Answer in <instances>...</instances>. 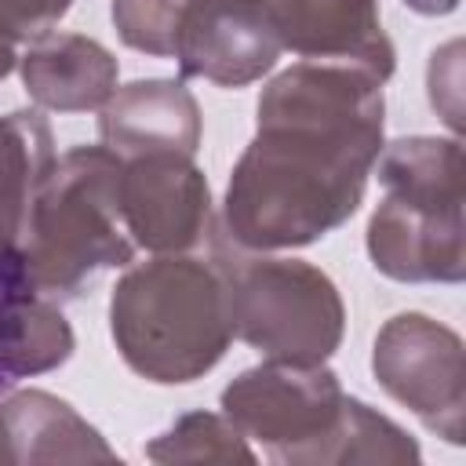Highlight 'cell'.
Instances as JSON below:
<instances>
[{
  "label": "cell",
  "instance_id": "ac0fdd59",
  "mask_svg": "<svg viewBox=\"0 0 466 466\" xmlns=\"http://www.w3.org/2000/svg\"><path fill=\"white\" fill-rule=\"evenodd\" d=\"M182 7L186 0H113L109 15L116 25V36L131 51H142L153 58H175Z\"/></svg>",
  "mask_w": 466,
  "mask_h": 466
},
{
  "label": "cell",
  "instance_id": "5b68a950",
  "mask_svg": "<svg viewBox=\"0 0 466 466\" xmlns=\"http://www.w3.org/2000/svg\"><path fill=\"white\" fill-rule=\"evenodd\" d=\"M233 335L273 360L324 364L346 331L335 280L302 258H226Z\"/></svg>",
  "mask_w": 466,
  "mask_h": 466
},
{
  "label": "cell",
  "instance_id": "6da1fadb",
  "mask_svg": "<svg viewBox=\"0 0 466 466\" xmlns=\"http://www.w3.org/2000/svg\"><path fill=\"white\" fill-rule=\"evenodd\" d=\"M382 80L346 62L302 58L258 95L255 138L240 153L222 222L244 251L306 248L364 200L382 153Z\"/></svg>",
  "mask_w": 466,
  "mask_h": 466
},
{
  "label": "cell",
  "instance_id": "2e32d148",
  "mask_svg": "<svg viewBox=\"0 0 466 466\" xmlns=\"http://www.w3.org/2000/svg\"><path fill=\"white\" fill-rule=\"evenodd\" d=\"M422 459L419 444L386 415L368 408L357 397H342V415L335 433L313 455V466L324 462H390V466H415Z\"/></svg>",
  "mask_w": 466,
  "mask_h": 466
},
{
  "label": "cell",
  "instance_id": "ffe728a7",
  "mask_svg": "<svg viewBox=\"0 0 466 466\" xmlns=\"http://www.w3.org/2000/svg\"><path fill=\"white\" fill-rule=\"evenodd\" d=\"M459 73H462V44L451 40L441 51H433L430 62V102L441 109L444 124L459 135L462 131V91H459Z\"/></svg>",
  "mask_w": 466,
  "mask_h": 466
},
{
  "label": "cell",
  "instance_id": "277c9868",
  "mask_svg": "<svg viewBox=\"0 0 466 466\" xmlns=\"http://www.w3.org/2000/svg\"><path fill=\"white\" fill-rule=\"evenodd\" d=\"M375 164L386 197L368 222L371 266L404 284H459L466 277L459 138H397L382 146Z\"/></svg>",
  "mask_w": 466,
  "mask_h": 466
},
{
  "label": "cell",
  "instance_id": "603a6c76",
  "mask_svg": "<svg viewBox=\"0 0 466 466\" xmlns=\"http://www.w3.org/2000/svg\"><path fill=\"white\" fill-rule=\"evenodd\" d=\"M0 462H11V448H7V433H4V419H0Z\"/></svg>",
  "mask_w": 466,
  "mask_h": 466
},
{
  "label": "cell",
  "instance_id": "8992f818",
  "mask_svg": "<svg viewBox=\"0 0 466 466\" xmlns=\"http://www.w3.org/2000/svg\"><path fill=\"white\" fill-rule=\"evenodd\" d=\"M342 386L324 364L273 360L240 371L222 390V415L266 448L273 462H309L335 433L342 415Z\"/></svg>",
  "mask_w": 466,
  "mask_h": 466
},
{
  "label": "cell",
  "instance_id": "5bb4252c",
  "mask_svg": "<svg viewBox=\"0 0 466 466\" xmlns=\"http://www.w3.org/2000/svg\"><path fill=\"white\" fill-rule=\"evenodd\" d=\"M73 346V328L55 299L0 288V390L62 368Z\"/></svg>",
  "mask_w": 466,
  "mask_h": 466
},
{
  "label": "cell",
  "instance_id": "7402d4cb",
  "mask_svg": "<svg viewBox=\"0 0 466 466\" xmlns=\"http://www.w3.org/2000/svg\"><path fill=\"white\" fill-rule=\"evenodd\" d=\"M15 66H18L15 44H11L7 36H0V80H4V76H11V73H15Z\"/></svg>",
  "mask_w": 466,
  "mask_h": 466
},
{
  "label": "cell",
  "instance_id": "52a82bcc",
  "mask_svg": "<svg viewBox=\"0 0 466 466\" xmlns=\"http://www.w3.org/2000/svg\"><path fill=\"white\" fill-rule=\"evenodd\" d=\"M371 371L375 382L426 430H433L448 444H462L466 360L462 339L448 324L426 313L390 317L375 335Z\"/></svg>",
  "mask_w": 466,
  "mask_h": 466
},
{
  "label": "cell",
  "instance_id": "7c38bea8",
  "mask_svg": "<svg viewBox=\"0 0 466 466\" xmlns=\"http://www.w3.org/2000/svg\"><path fill=\"white\" fill-rule=\"evenodd\" d=\"M25 95L40 109L87 113L102 109L116 91V58L91 36L44 33L18 58Z\"/></svg>",
  "mask_w": 466,
  "mask_h": 466
},
{
  "label": "cell",
  "instance_id": "8fae6325",
  "mask_svg": "<svg viewBox=\"0 0 466 466\" xmlns=\"http://www.w3.org/2000/svg\"><path fill=\"white\" fill-rule=\"evenodd\" d=\"M102 146L120 160L138 153H182L200 146V106L182 80H135L98 109Z\"/></svg>",
  "mask_w": 466,
  "mask_h": 466
},
{
  "label": "cell",
  "instance_id": "e0dca14e",
  "mask_svg": "<svg viewBox=\"0 0 466 466\" xmlns=\"http://www.w3.org/2000/svg\"><path fill=\"white\" fill-rule=\"evenodd\" d=\"M146 459L153 462H255L248 437L226 419L211 411H189L171 430L146 444Z\"/></svg>",
  "mask_w": 466,
  "mask_h": 466
},
{
  "label": "cell",
  "instance_id": "d6986e66",
  "mask_svg": "<svg viewBox=\"0 0 466 466\" xmlns=\"http://www.w3.org/2000/svg\"><path fill=\"white\" fill-rule=\"evenodd\" d=\"M73 0H0V36L15 40H36L51 33Z\"/></svg>",
  "mask_w": 466,
  "mask_h": 466
},
{
  "label": "cell",
  "instance_id": "30bf717a",
  "mask_svg": "<svg viewBox=\"0 0 466 466\" xmlns=\"http://www.w3.org/2000/svg\"><path fill=\"white\" fill-rule=\"evenodd\" d=\"M280 44L313 62H346L375 80L393 73V44L382 33L379 0H273Z\"/></svg>",
  "mask_w": 466,
  "mask_h": 466
},
{
  "label": "cell",
  "instance_id": "9a60e30c",
  "mask_svg": "<svg viewBox=\"0 0 466 466\" xmlns=\"http://www.w3.org/2000/svg\"><path fill=\"white\" fill-rule=\"evenodd\" d=\"M55 164V138L40 109L0 116V269L15 255L33 197Z\"/></svg>",
  "mask_w": 466,
  "mask_h": 466
},
{
  "label": "cell",
  "instance_id": "7a4b0ae2",
  "mask_svg": "<svg viewBox=\"0 0 466 466\" xmlns=\"http://www.w3.org/2000/svg\"><path fill=\"white\" fill-rule=\"evenodd\" d=\"M120 164L106 146H76L51 164L33 197L25 233L0 269V288L69 299L95 273L135 258V240L120 215Z\"/></svg>",
  "mask_w": 466,
  "mask_h": 466
},
{
  "label": "cell",
  "instance_id": "4fadbf2b",
  "mask_svg": "<svg viewBox=\"0 0 466 466\" xmlns=\"http://www.w3.org/2000/svg\"><path fill=\"white\" fill-rule=\"evenodd\" d=\"M11 462H116L102 433L66 400L44 390H22L0 404Z\"/></svg>",
  "mask_w": 466,
  "mask_h": 466
},
{
  "label": "cell",
  "instance_id": "44dd1931",
  "mask_svg": "<svg viewBox=\"0 0 466 466\" xmlns=\"http://www.w3.org/2000/svg\"><path fill=\"white\" fill-rule=\"evenodd\" d=\"M411 11L419 15H430V18H441V15H451L459 7V0H404Z\"/></svg>",
  "mask_w": 466,
  "mask_h": 466
},
{
  "label": "cell",
  "instance_id": "9c48e42d",
  "mask_svg": "<svg viewBox=\"0 0 466 466\" xmlns=\"http://www.w3.org/2000/svg\"><path fill=\"white\" fill-rule=\"evenodd\" d=\"M120 215L131 240L153 255L197 248L211 222V189L193 157L138 153L120 164Z\"/></svg>",
  "mask_w": 466,
  "mask_h": 466
},
{
  "label": "cell",
  "instance_id": "ba28073f",
  "mask_svg": "<svg viewBox=\"0 0 466 466\" xmlns=\"http://www.w3.org/2000/svg\"><path fill=\"white\" fill-rule=\"evenodd\" d=\"M280 51L273 0H186L182 7L175 40L182 76L244 87L266 76Z\"/></svg>",
  "mask_w": 466,
  "mask_h": 466
},
{
  "label": "cell",
  "instance_id": "3957f363",
  "mask_svg": "<svg viewBox=\"0 0 466 466\" xmlns=\"http://www.w3.org/2000/svg\"><path fill=\"white\" fill-rule=\"evenodd\" d=\"M109 331L124 364L160 386L208 375L233 339L222 258L157 255L127 269L109 299Z\"/></svg>",
  "mask_w": 466,
  "mask_h": 466
}]
</instances>
